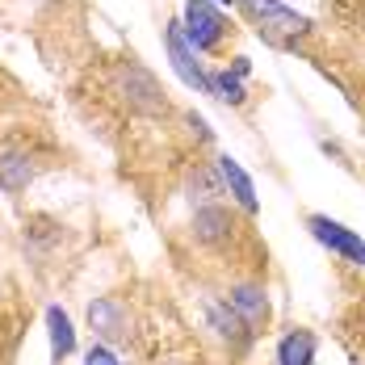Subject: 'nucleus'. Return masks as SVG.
<instances>
[{
  "mask_svg": "<svg viewBox=\"0 0 365 365\" xmlns=\"http://www.w3.org/2000/svg\"><path fill=\"white\" fill-rule=\"evenodd\" d=\"M315 331L290 328L277 340V365H315Z\"/></svg>",
  "mask_w": 365,
  "mask_h": 365,
  "instance_id": "14",
  "label": "nucleus"
},
{
  "mask_svg": "<svg viewBox=\"0 0 365 365\" xmlns=\"http://www.w3.org/2000/svg\"><path fill=\"white\" fill-rule=\"evenodd\" d=\"M210 97L222 101V106H231V110H244L252 93L244 88V80H240V76H231L227 68H215V72H210Z\"/></svg>",
  "mask_w": 365,
  "mask_h": 365,
  "instance_id": "15",
  "label": "nucleus"
},
{
  "mask_svg": "<svg viewBox=\"0 0 365 365\" xmlns=\"http://www.w3.org/2000/svg\"><path fill=\"white\" fill-rule=\"evenodd\" d=\"M0 298H4V277H0Z\"/></svg>",
  "mask_w": 365,
  "mask_h": 365,
  "instance_id": "19",
  "label": "nucleus"
},
{
  "mask_svg": "<svg viewBox=\"0 0 365 365\" xmlns=\"http://www.w3.org/2000/svg\"><path fill=\"white\" fill-rule=\"evenodd\" d=\"M38 177V160L30 151H17V147H9V151H0V193H9V197H21Z\"/></svg>",
  "mask_w": 365,
  "mask_h": 365,
  "instance_id": "11",
  "label": "nucleus"
},
{
  "mask_svg": "<svg viewBox=\"0 0 365 365\" xmlns=\"http://www.w3.org/2000/svg\"><path fill=\"white\" fill-rule=\"evenodd\" d=\"M189 235L206 252H231L244 240V222L235 219V210L222 206V202L219 206H197L193 219H189Z\"/></svg>",
  "mask_w": 365,
  "mask_h": 365,
  "instance_id": "3",
  "label": "nucleus"
},
{
  "mask_svg": "<svg viewBox=\"0 0 365 365\" xmlns=\"http://www.w3.org/2000/svg\"><path fill=\"white\" fill-rule=\"evenodd\" d=\"M222 68H227L231 76H240V80H248V76H252V59H248V55H231Z\"/></svg>",
  "mask_w": 365,
  "mask_h": 365,
  "instance_id": "17",
  "label": "nucleus"
},
{
  "mask_svg": "<svg viewBox=\"0 0 365 365\" xmlns=\"http://www.w3.org/2000/svg\"><path fill=\"white\" fill-rule=\"evenodd\" d=\"M202 311H206V324H210V331H215V340L231 353V361H235V357H244V353H248V344H252V331L244 328V319H240L222 298H206V302H202Z\"/></svg>",
  "mask_w": 365,
  "mask_h": 365,
  "instance_id": "9",
  "label": "nucleus"
},
{
  "mask_svg": "<svg viewBox=\"0 0 365 365\" xmlns=\"http://www.w3.org/2000/svg\"><path fill=\"white\" fill-rule=\"evenodd\" d=\"M307 231H311L331 256H340V260H349V264H365V240L357 231H349L344 222L328 219V215H307Z\"/></svg>",
  "mask_w": 365,
  "mask_h": 365,
  "instance_id": "8",
  "label": "nucleus"
},
{
  "mask_svg": "<svg viewBox=\"0 0 365 365\" xmlns=\"http://www.w3.org/2000/svg\"><path fill=\"white\" fill-rule=\"evenodd\" d=\"M185 189H189V193H193V202H202V206H219L222 197H227L222 177H219V168H215V164H197V168H189Z\"/></svg>",
  "mask_w": 365,
  "mask_h": 365,
  "instance_id": "13",
  "label": "nucleus"
},
{
  "mask_svg": "<svg viewBox=\"0 0 365 365\" xmlns=\"http://www.w3.org/2000/svg\"><path fill=\"white\" fill-rule=\"evenodd\" d=\"M38 4H42V0H38Z\"/></svg>",
  "mask_w": 365,
  "mask_h": 365,
  "instance_id": "20",
  "label": "nucleus"
},
{
  "mask_svg": "<svg viewBox=\"0 0 365 365\" xmlns=\"http://www.w3.org/2000/svg\"><path fill=\"white\" fill-rule=\"evenodd\" d=\"M46 336H51V361L63 365L76 353V331L72 319L63 315V307H46Z\"/></svg>",
  "mask_w": 365,
  "mask_h": 365,
  "instance_id": "12",
  "label": "nucleus"
},
{
  "mask_svg": "<svg viewBox=\"0 0 365 365\" xmlns=\"http://www.w3.org/2000/svg\"><path fill=\"white\" fill-rule=\"evenodd\" d=\"M215 4H222V9H235V0H215Z\"/></svg>",
  "mask_w": 365,
  "mask_h": 365,
  "instance_id": "18",
  "label": "nucleus"
},
{
  "mask_svg": "<svg viewBox=\"0 0 365 365\" xmlns=\"http://www.w3.org/2000/svg\"><path fill=\"white\" fill-rule=\"evenodd\" d=\"M215 168H219V177H222L227 197H231L244 215H256V210H260V197H256V185H252V177L244 173V164L231 160L227 151H219V155H215Z\"/></svg>",
  "mask_w": 365,
  "mask_h": 365,
  "instance_id": "10",
  "label": "nucleus"
},
{
  "mask_svg": "<svg viewBox=\"0 0 365 365\" xmlns=\"http://www.w3.org/2000/svg\"><path fill=\"white\" fill-rule=\"evenodd\" d=\"M84 365H122V361H118V353H113L110 344H101V340H93V349L84 353Z\"/></svg>",
  "mask_w": 365,
  "mask_h": 365,
  "instance_id": "16",
  "label": "nucleus"
},
{
  "mask_svg": "<svg viewBox=\"0 0 365 365\" xmlns=\"http://www.w3.org/2000/svg\"><path fill=\"white\" fill-rule=\"evenodd\" d=\"M88 328H93V340H101V344H110V349H122V344H130L135 340V324H130V307L122 302V298H93L88 302Z\"/></svg>",
  "mask_w": 365,
  "mask_h": 365,
  "instance_id": "7",
  "label": "nucleus"
},
{
  "mask_svg": "<svg viewBox=\"0 0 365 365\" xmlns=\"http://www.w3.org/2000/svg\"><path fill=\"white\" fill-rule=\"evenodd\" d=\"M181 30L197 55H215V59H231V46L240 38V26L227 17V9L215 4V0H185Z\"/></svg>",
  "mask_w": 365,
  "mask_h": 365,
  "instance_id": "1",
  "label": "nucleus"
},
{
  "mask_svg": "<svg viewBox=\"0 0 365 365\" xmlns=\"http://www.w3.org/2000/svg\"><path fill=\"white\" fill-rule=\"evenodd\" d=\"M110 84H113V97H122V106L130 113H143V118H164V113H173V101H168L164 84L155 80V72H147L135 55L122 59V63H113Z\"/></svg>",
  "mask_w": 365,
  "mask_h": 365,
  "instance_id": "2",
  "label": "nucleus"
},
{
  "mask_svg": "<svg viewBox=\"0 0 365 365\" xmlns=\"http://www.w3.org/2000/svg\"><path fill=\"white\" fill-rule=\"evenodd\" d=\"M252 30H256V38L269 42L273 51H290V55H298V46L315 34V21L302 17L298 9H290V4H282V9H273V13H264Z\"/></svg>",
  "mask_w": 365,
  "mask_h": 365,
  "instance_id": "6",
  "label": "nucleus"
},
{
  "mask_svg": "<svg viewBox=\"0 0 365 365\" xmlns=\"http://www.w3.org/2000/svg\"><path fill=\"white\" fill-rule=\"evenodd\" d=\"M164 55H168V63H173V72L181 76L185 88H193V93H202V97H210V68L202 63V55L189 46V38L181 30V17H173V21H164Z\"/></svg>",
  "mask_w": 365,
  "mask_h": 365,
  "instance_id": "4",
  "label": "nucleus"
},
{
  "mask_svg": "<svg viewBox=\"0 0 365 365\" xmlns=\"http://www.w3.org/2000/svg\"><path fill=\"white\" fill-rule=\"evenodd\" d=\"M222 302L244 319V328L252 336H264L269 324H273V302H269V290L256 282V277H235L227 290H222Z\"/></svg>",
  "mask_w": 365,
  "mask_h": 365,
  "instance_id": "5",
  "label": "nucleus"
}]
</instances>
